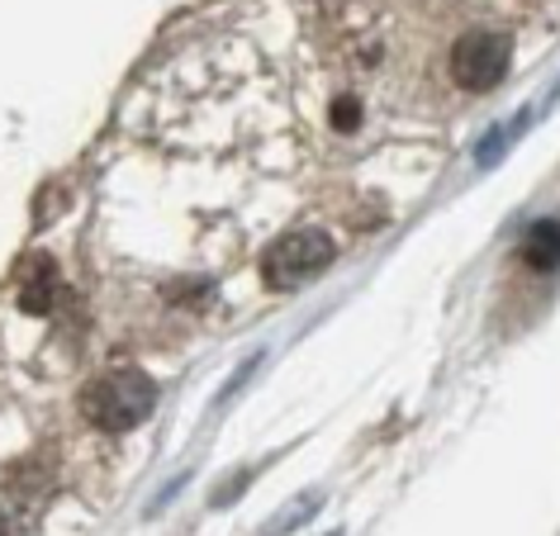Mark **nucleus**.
Listing matches in <instances>:
<instances>
[{
    "mask_svg": "<svg viewBox=\"0 0 560 536\" xmlns=\"http://www.w3.org/2000/svg\"><path fill=\"white\" fill-rule=\"evenodd\" d=\"M158 408V380L138 365H115L81 389V418L95 432H129Z\"/></svg>",
    "mask_w": 560,
    "mask_h": 536,
    "instance_id": "obj_1",
    "label": "nucleus"
},
{
    "mask_svg": "<svg viewBox=\"0 0 560 536\" xmlns=\"http://www.w3.org/2000/svg\"><path fill=\"white\" fill-rule=\"evenodd\" d=\"M328 261H332V237L324 229H300V233L276 237L261 252V276L271 290H285V286H300V280L318 276Z\"/></svg>",
    "mask_w": 560,
    "mask_h": 536,
    "instance_id": "obj_2",
    "label": "nucleus"
},
{
    "mask_svg": "<svg viewBox=\"0 0 560 536\" xmlns=\"http://www.w3.org/2000/svg\"><path fill=\"white\" fill-rule=\"evenodd\" d=\"M513 44L494 30H475L466 38H456L452 48V81L460 91H494L509 77Z\"/></svg>",
    "mask_w": 560,
    "mask_h": 536,
    "instance_id": "obj_3",
    "label": "nucleus"
},
{
    "mask_svg": "<svg viewBox=\"0 0 560 536\" xmlns=\"http://www.w3.org/2000/svg\"><path fill=\"white\" fill-rule=\"evenodd\" d=\"M58 286H62V276H58V261L48 257V252H30L20 266H15V300L24 314H34V318H44L52 300H58Z\"/></svg>",
    "mask_w": 560,
    "mask_h": 536,
    "instance_id": "obj_4",
    "label": "nucleus"
},
{
    "mask_svg": "<svg viewBox=\"0 0 560 536\" xmlns=\"http://www.w3.org/2000/svg\"><path fill=\"white\" fill-rule=\"evenodd\" d=\"M523 261L532 271H556L560 266V219H537L523 233Z\"/></svg>",
    "mask_w": 560,
    "mask_h": 536,
    "instance_id": "obj_5",
    "label": "nucleus"
},
{
    "mask_svg": "<svg viewBox=\"0 0 560 536\" xmlns=\"http://www.w3.org/2000/svg\"><path fill=\"white\" fill-rule=\"evenodd\" d=\"M527 119H532V115L523 109V115H517V119H503V124H494V129H489V133L480 138V143H475V166H494V162L503 158V148H509L517 133H523V124H527Z\"/></svg>",
    "mask_w": 560,
    "mask_h": 536,
    "instance_id": "obj_6",
    "label": "nucleus"
},
{
    "mask_svg": "<svg viewBox=\"0 0 560 536\" xmlns=\"http://www.w3.org/2000/svg\"><path fill=\"white\" fill-rule=\"evenodd\" d=\"M318 499H324V493H318V489H310V493H304V499H295V503H290V513H280V517H271V522H266V527H261V536H280V532H290V527H295V522H304V517L314 513V503H318Z\"/></svg>",
    "mask_w": 560,
    "mask_h": 536,
    "instance_id": "obj_7",
    "label": "nucleus"
},
{
    "mask_svg": "<svg viewBox=\"0 0 560 536\" xmlns=\"http://www.w3.org/2000/svg\"><path fill=\"white\" fill-rule=\"evenodd\" d=\"M332 129L338 133H357L361 129V101L357 95H338V101H332Z\"/></svg>",
    "mask_w": 560,
    "mask_h": 536,
    "instance_id": "obj_8",
    "label": "nucleus"
},
{
    "mask_svg": "<svg viewBox=\"0 0 560 536\" xmlns=\"http://www.w3.org/2000/svg\"><path fill=\"white\" fill-rule=\"evenodd\" d=\"M328 536H342V532H328Z\"/></svg>",
    "mask_w": 560,
    "mask_h": 536,
    "instance_id": "obj_9",
    "label": "nucleus"
}]
</instances>
